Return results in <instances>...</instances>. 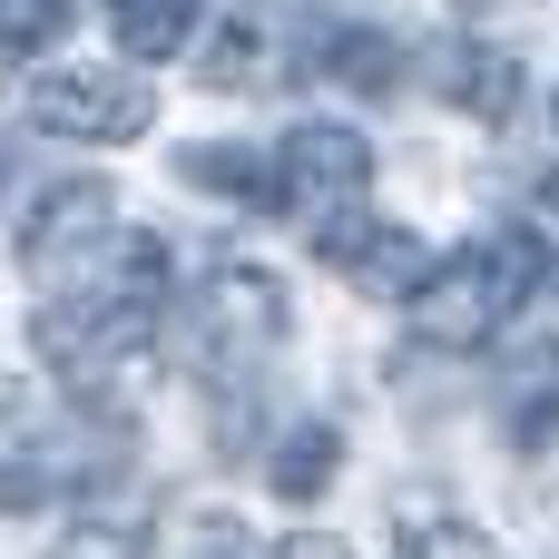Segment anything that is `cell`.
<instances>
[{"label": "cell", "instance_id": "cell-1", "mask_svg": "<svg viewBox=\"0 0 559 559\" xmlns=\"http://www.w3.org/2000/svg\"><path fill=\"white\" fill-rule=\"evenodd\" d=\"M540 275H550L540 236H531V226H501V236L462 246L452 265H432V285L413 295V314H423V334H432L442 354H481V344L531 305V285H540Z\"/></svg>", "mask_w": 559, "mask_h": 559}, {"label": "cell", "instance_id": "cell-2", "mask_svg": "<svg viewBox=\"0 0 559 559\" xmlns=\"http://www.w3.org/2000/svg\"><path fill=\"white\" fill-rule=\"evenodd\" d=\"M29 128L118 147V138H147L157 128V88L138 69H118V59H59V69L29 79Z\"/></svg>", "mask_w": 559, "mask_h": 559}, {"label": "cell", "instance_id": "cell-3", "mask_svg": "<svg viewBox=\"0 0 559 559\" xmlns=\"http://www.w3.org/2000/svg\"><path fill=\"white\" fill-rule=\"evenodd\" d=\"M314 255L334 265V275H354L364 295H383V305H413L423 285H432V246L413 236V226H393V216H324L314 226Z\"/></svg>", "mask_w": 559, "mask_h": 559}, {"label": "cell", "instance_id": "cell-4", "mask_svg": "<svg viewBox=\"0 0 559 559\" xmlns=\"http://www.w3.org/2000/svg\"><path fill=\"white\" fill-rule=\"evenodd\" d=\"M364 177H373V147H364L354 128H324V118H305V128H285V147H275V206L344 216V206L364 197Z\"/></svg>", "mask_w": 559, "mask_h": 559}, {"label": "cell", "instance_id": "cell-5", "mask_svg": "<svg viewBox=\"0 0 559 559\" xmlns=\"http://www.w3.org/2000/svg\"><path fill=\"white\" fill-rule=\"evenodd\" d=\"M432 88H442L452 108H472L481 128H511V118H521V59H511L501 39H442V49H432Z\"/></svg>", "mask_w": 559, "mask_h": 559}, {"label": "cell", "instance_id": "cell-6", "mask_svg": "<svg viewBox=\"0 0 559 559\" xmlns=\"http://www.w3.org/2000/svg\"><path fill=\"white\" fill-rule=\"evenodd\" d=\"M108 216H118V197H108L98 177L49 187V197L29 206V226H20V265H29V275H59L69 246H98V236H108Z\"/></svg>", "mask_w": 559, "mask_h": 559}, {"label": "cell", "instance_id": "cell-7", "mask_svg": "<svg viewBox=\"0 0 559 559\" xmlns=\"http://www.w3.org/2000/svg\"><path fill=\"white\" fill-rule=\"evenodd\" d=\"M197 314H206V354H265V344L285 334V295H275L255 265H226Z\"/></svg>", "mask_w": 559, "mask_h": 559}, {"label": "cell", "instance_id": "cell-8", "mask_svg": "<svg viewBox=\"0 0 559 559\" xmlns=\"http://www.w3.org/2000/svg\"><path fill=\"white\" fill-rule=\"evenodd\" d=\"M334 472H344V432H334V423H295V432L275 442V462H265L275 501H324Z\"/></svg>", "mask_w": 559, "mask_h": 559}, {"label": "cell", "instance_id": "cell-9", "mask_svg": "<svg viewBox=\"0 0 559 559\" xmlns=\"http://www.w3.org/2000/svg\"><path fill=\"white\" fill-rule=\"evenodd\" d=\"M197 10L206 0H108V29H118V59H177L197 39Z\"/></svg>", "mask_w": 559, "mask_h": 559}, {"label": "cell", "instance_id": "cell-10", "mask_svg": "<svg viewBox=\"0 0 559 559\" xmlns=\"http://www.w3.org/2000/svg\"><path fill=\"white\" fill-rule=\"evenodd\" d=\"M501 423H511V452H550V432H559V344H540V354L521 364Z\"/></svg>", "mask_w": 559, "mask_h": 559}, {"label": "cell", "instance_id": "cell-11", "mask_svg": "<svg viewBox=\"0 0 559 559\" xmlns=\"http://www.w3.org/2000/svg\"><path fill=\"white\" fill-rule=\"evenodd\" d=\"M393 559H491V540H481L462 511L403 501V511H393Z\"/></svg>", "mask_w": 559, "mask_h": 559}, {"label": "cell", "instance_id": "cell-12", "mask_svg": "<svg viewBox=\"0 0 559 559\" xmlns=\"http://www.w3.org/2000/svg\"><path fill=\"white\" fill-rule=\"evenodd\" d=\"M324 69H334L344 88H364V98H393V88H403V39H383V29H334V39H324Z\"/></svg>", "mask_w": 559, "mask_h": 559}, {"label": "cell", "instance_id": "cell-13", "mask_svg": "<svg viewBox=\"0 0 559 559\" xmlns=\"http://www.w3.org/2000/svg\"><path fill=\"white\" fill-rule=\"evenodd\" d=\"M187 187H216V197L275 206V157H255V147H187Z\"/></svg>", "mask_w": 559, "mask_h": 559}, {"label": "cell", "instance_id": "cell-14", "mask_svg": "<svg viewBox=\"0 0 559 559\" xmlns=\"http://www.w3.org/2000/svg\"><path fill=\"white\" fill-rule=\"evenodd\" d=\"M69 29V0H0V59H39Z\"/></svg>", "mask_w": 559, "mask_h": 559}, {"label": "cell", "instance_id": "cell-15", "mask_svg": "<svg viewBox=\"0 0 559 559\" xmlns=\"http://www.w3.org/2000/svg\"><path fill=\"white\" fill-rule=\"evenodd\" d=\"M138 550H147L138 511H128V521H118V511H88V521H79V531L59 540V559H138Z\"/></svg>", "mask_w": 559, "mask_h": 559}, {"label": "cell", "instance_id": "cell-16", "mask_svg": "<svg viewBox=\"0 0 559 559\" xmlns=\"http://www.w3.org/2000/svg\"><path fill=\"white\" fill-rule=\"evenodd\" d=\"M255 59H265V39H255L246 20H226V29L206 39V59H197V69H206L216 88H255Z\"/></svg>", "mask_w": 559, "mask_h": 559}, {"label": "cell", "instance_id": "cell-17", "mask_svg": "<svg viewBox=\"0 0 559 559\" xmlns=\"http://www.w3.org/2000/svg\"><path fill=\"white\" fill-rule=\"evenodd\" d=\"M216 559H226V550H216Z\"/></svg>", "mask_w": 559, "mask_h": 559}]
</instances>
